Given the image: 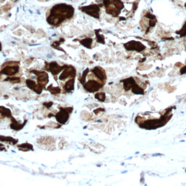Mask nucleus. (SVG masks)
I'll return each mask as SVG.
<instances>
[{
    "label": "nucleus",
    "instance_id": "nucleus-26",
    "mask_svg": "<svg viewBox=\"0 0 186 186\" xmlns=\"http://www.w3.org/2000/svg\"><path fill=\"white\" fill-rule=\"evenodd\" d=\"M1 50V44H0V51Z\"/></svg>",
    "mask_w": 186,
    "mask_h": 186
},
{
    "label": "nucleus",
    "instance_id": "nucleus-24",
    "mask_svg": "<svg viewBox=\"0 0 186 186\" xmlns=\"http://www.w3.org/2000/svg\"><path fill=\"white\" fill-rule=\"evenodd\" d=\"M52 105H53V103H44V106H46L47 108H50V107L52 106Z\"/></svg>",
    "mask_w": 186,
    "mask_h": 186
},
{
    "label": "nucleus",
    "instance_id": "nucleus-17",
    "mask_svg": "<svg viewBox=\"0 0 186 186\" xmlns=\"http://www.w3.org/2000/svg\"><path fill=\"white\" fill-rule=\"evenodd\" d=\"M113 3L114 6L116 7V8L118 9V10L122 9L123 7H124V4H123V3L121 2V0H113Z\"/></svg>",
    "mask_w": 186,
    "mask_h": 186
},
{
    "label": "nucleus",
    "instance_id": "nucleus-15",
    "mask_svg": "<svg viewBox=\"0 0 186 186\" xmlns=\"http://www.w3.org/2000/svg\"><path fill=\"white\" fill-rule=\"evenodd\" d=\"M0 140L1 141H7V142H10V143H13V144H15L18 140H15L12 137H2V136H0Z\"/></svg>",
    "mask_w": 186,
    "mask_h": 186
},
{
    "label": "nucleus",
    "instance_id": "nucleus-4",
    "mask_svg": "<svg viewBox=\"0 0 186 186\" xmlns=\"http://www.w3.org/2000/svg\"><path fill=\"white\" fill-rule=\"evenodd\" d=\"M68 116H69V112L65 109H61L55 116V118L57 121L60 123V124H65L68 119Z\"/></svg>",
    "mask_w": 186,
    "mask_h": 186
},
{
    "label": "nucleus",
    "instance_id": "nucleus-16",
    "mask_svg": "<svg viewBox=\"0 0 186 186\" xmlns=\"http://www.w3.org/2000/svg\"><path fill=\"white\" fill-rule=\"evenodd\" d=\"M94 97H95L96 99H97L100 101H104L105 99H106V94L104 93H96Z\"/></svg>",
    "mask_w": 186,
    "mask_h": 186
},
{
    "label": "nucleus",
    "instance_id": "nucleus-19",
    "mask_svg": "<svg viewBox=\"0 0 186 186\" xmlns=\"http://www.w3.org/2000/svg\"><path fill=\"white\" fill-rule=\"evenodd\" d=\"M48 90L50 91V93L52 94H58L61 91L59 87H50V88H49Z\"/></svg>",
    "mask_w": 186,
    "mask_h": 186
},
{
    "label": "nucleus",
    "instance_id": "nucleus-3",
    "mask_svg": "<svg viewBox=\"0 0 186 186\" xmlns=\"http://www.w3.org/2000/svg\"><path fill=\"white\" fill-rule=\"evenodd\" d=\"M101 87H102V85L100 83L94 81V80H90V81H89L88 82H87L86 84H84V89L87 91L90 92V93L97 92Z\"/></svg>",
    "mask_w": 186,
    "mask_h": 186
},
{
    "label": "nucleus",
    "instance_id": "nucleus-10",
    "mask_svg": "<svg viewBox=\"0 0 186 186\" xmlns=\"http://www.w3.org/2000/svg\"><path fill=\"white\" fill-rule=\"evenodd\" d=\"M18 70H19L18 66H9L5 67L4 69H2L1 73L6 75H9V76H13L18 73Z\"/></svg>",
    "mask_w": 186,
    "mask_h": 186
},
{
    "label": "nucleus",
    "instance_id": "nucleus-7",
    "mask_svg": "<svg viewBox=\"0 0 186 186\" xmlns=\"http://www.w3.org/2000/svg\"><path fill=\"white\" fill-rule=\"evenodd\" d=\"M48 66V71H50L53 75H57V74H59L61 71H63L67 66H60L57 63L55 62H52L49 64H47Z\"/></svg>",
    "mask_w": 186,
    "mask_h": 186
},
{
    "label": "nucleus",
    "instance_id": "nucleus-13",
    "mask_svg": "<svg viewBox=\"0 0 186 186\" xmlns=\"http://www.w3.org/2000/svg\"><path fill=\"white\" fill-rule=\"evenodd\" d=\"M24 124H20L19 123H18L15 120L13 119V122H12V124H11V125H10V127L14 129V130H20V129H22V127L24 126Z\"/></svg>",
    "mask_w": 186,
    "mask_h": 186
},
{
    "label": "nucleus",
    "instance_id": "nucleus-20",
    "mask_svg": "<svg viewBox=\"0 0 186 186\" xmlns=\"http://www.w3.org/2000/svg\"><path fill=\"white\" fill-rule=\"evenodd\" d=\"M5 81H10L12 82H15V83H18L20 82V79L19 77H8L7 79H6Z\"/></svg>",
    "mask_w": 186,
    "mask_h": 186
},
{
    "label": "nucleus",
    "instance_id": "nucleus-12",
    "mask_svg": "<svg viewBox=\"0 0 186 186\" xmlns=\"http://www.w3.org/2000/svg\"><path fill=\"white\" fill-rule=\"evenodd\" d=\"M74 79H71L68 81H67V83L64 86V89L67 92H70L74 90Z\"/></svg>",
    "mask_w": 186,
    "mask_h": 186
},
{
    "label": "nucleus",
    "instance_id": "nucleus-21",
    "mask_svg": "<svg viewBox=\"0 0 186 186\" xmlns=\"http://www.w3.org/2000/svg\"><path fill=\"white\" fill-rule=\"evenodd\" d=\"M88 72H89V70H88V69H86L85 71L83 73V75H82L81 78L80 79V81H81V84H84V81H85V78H86V75L87 74Z\"/></svg>",
    "mask_w": 186,
    "mask_h": 186
},
{
    "label": "nucleus",
    "instance_id": "nucleus-14",
    "mask_svg": "<svg viewBox=\"0 0 186 186\" xmlns=\"http://www.w3.org/2000/svg\"><path fill=\"white\" fill-rule=\"evenodd\" d=\"M92 42H93V39H90V38H87V39H84L81 40V43L86 47L87 48H90L91 44H92Z\"/></svg>",
    "mask_w": 186,
    "mask_h": 186
},
{
    "label": "nucleus",
    "instance_id": "nucleus-11",
    "mask_svg": "<svg viewBox=\"0 0 186 186\" xmlns=\"http://www.w3.org/2000/svg\"><path fill=\"white\" fill-rule=\"evenodd\" d=\"M93 73L100 80L106 79V73L105 71L100 67H95L93 70Z\"/></svg>",
    "mask_w": 186,
    "mask_h": 186
},
{
    "label": "nucleus",
    "instance_id": "nucleus-6",
    "mask_svg": "<svg viewBox=\"0 0 186 186\" xmlns=\"http://www.w3.org/2000/svg\"><path fill=\"white\" fill-rule=\"evenodd\" d=\"M75 74H76V71H75L74 68H73L72 66H66L63 69V71L61 74V75L60 76L59 79L60 80H64L70 76H72L74 77Z\"/></svg>",
    "mask_w": 186,
    "mask_h": 186
},
{
    "label": "nucleus",
    "instance_id": "nucleus-22",
    "mask_svg": "<svg viewBox=\"0 0 186 186\" xmlns=\"http://www.w3.org/2000/svg\"><path fill=\"white\" fill-rule=\"evenodd\" d=\"M20 148H21L22 149L23 148H26L27 150H31V149H33V147L31 145H30V144H23V145H21Z\"/></svg>",
    "mask_w": 186,
    "mask_h": 186
},
{
    "label": "nucleus",
    "instance_id": "nucleus-2",
    "mask_svg": "<svg viewBox=\"0 0 186 186\" xmlns=\"http://www.w3.org/2000/svg\"><path fill=\"white\" fill-rule=\"evenodd\" d=\"M82 11L85 13L88 14L94 18H98L100 15V8L97 5H90L87 7H83L81 8Z\"/></svg>",
    "mask_w": 186,
    "mask_h": 186
},
{
    "label": "nucleus",
    "instance_id": "nucleus-25",
    "mask_svg": "<svg viewBox=\"0 0 186 186\" xmlns=\"http://www.w3.org/2000/svg\"><path fill=\"white\" fill-rule=\"evenodd\" d=\"M103 3L106 6H108L111 3V0H103Z\"/></svg>",
    "mask_w": 186,
    "mask_h": 186
},
{
    "label": "nucleus",
    "instance_id": "nucleus-18",
    "mask_svg": "<svg viewBox=\"0 0 186 186\" xmlns=\"http://www.w3.org/2000/svg\"><path fill=\"white\" fill-rule=\"evenodd\" d=\"M107 13L113 15V16H117L119 13V12L118 10H116V9H113L112 7H109L108 9H107Z\"/></svg>",
    "mask_w": 186,
    "mask_h": 186
},
{
    "label": "nucleus",
    "instance_id": "nucleus-8",
    "mask_svg": "<svg viewBox=\"0 0 186 186\" xmlns=\"http://www.w3.org/2000/svg\"><path fill=\"white\" fill-rule=\"evenodd\" d=\"M26 83L27 86L30 89H31L32 90H34V92H36L37 93L40 94V93L42 92V87H43V86L41 85L40 84L38 85V84H36L35 81H34L32 80H26Z\"/></svg>",
    "mask_w": 186,
    "mask_h": 186
},
{
    "label": "nucleus",
    "instance_id": "nucleus-23",
    "mask_svg": "<svg viewBox=\"0 0 186 186\" xmlns=\"http://www.w3.org/2000/svg\"><path fill=\"white\" fill-rule=\"evenodd\" d=\"M181 33H182V34H183L182 36H185V35H186V24H185V26L183 28L182 31H181Z\"/></svg>",
    "mask_w": 186,
    "mask_h": 186
},
{
    "label": "nucleus",
    "instance_id": "nucleus-1",
    "mask_svg": "<svg viewBox=\"0 0 186 186\" xmlns=\"http://www.w3.org/2000/svg\"><path fill=\"white\" fill-rule=\"evenodd\" d=\"M74 8L67 4H57L53 7L50 11V15L47 18V21L51 25H58L65 19L71 18L74 15Z\"/></svg>",
    "mask_w": 186,
    "mask_h": 186
},
{
    "label": "nucleus",
    "instance_id": "nucleus-5",
    "mask_svg": "<svg viewBox=\"0 0 186 186\" xmlns=\"http://www.w3.org/2000/svg\"><path fill=\"white\" fill-rule=\"evenodd\" d=\"M34 74H35L37 76V79L39 81V84L43 87L48 82L49 76L47 73L44 71H32Z\"/></svg>",
    "mask_w": 186,
    "mask_h": 186
},
{
    "label": "nucleus",
    "instance_id": "nucleus-9",
    "mask_svg": "<svg viewBox=\"0 0 186 186\" xmlns=\"http://www.w3.org/2000/svg\"><path fill=\"white\" fill-rule=\"evenodd\" d=\"M124 46L128 50H134L141 51L144 49V46L141 43H139L137 41H130V42L126 44Z\"/></svg>",
    "mask_w": 186,
    "mask_h": 186
}]
</instances>
